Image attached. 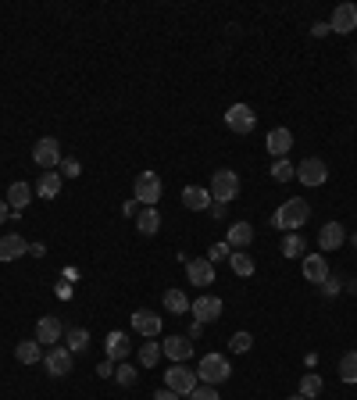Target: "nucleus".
Here are the masks:
<instances>
[{
  "instance_id": "obj_13",
  "label": "nucleus",
  "mask_w": 357,
  "mask_h": 400,
  "mask_svg": "<svg viewBox=\"0 0 357 400\" xmlns=\"http://www.w3.org/2000/svg\"><path fill=\"white\" fill-rule=\"evenodd\" d=\"M343 243H347L343 222H325V225H321V232H318V247H321V251H340Z\"/></svg>"
},
{
  "instance_id": "obj_30",
  "label": "nucleus",
  "mask_w": 357,
  "mask_h": 400,
  "mask_svg": "<svg viewBox=\"0 0 357 400\" xmlns=\"http://www.w3.org/2000/svg\"><path fill=\"white\" fill-rule=\"evenodd\" d=\"M165 307H168L172 315H183V311H190V300H186L183 290H168L165 293Z\"/></svg>"
},
{
  "instance_id": "obj_17",
  "label": "nucleus",
  "mask_w": 357,
  "mask_h": 400,
  "mask_svg": "<svg viewBox=\"0 0 357 400\" xmlns=\"http://www.w3.org/2000/svg\"><path fill=\"white\" fill-rule=\"evenodd\" d=\"M329 29H333V33H354V29H357V8H354V4H340V8L333 11Z\"/></svg>"
},
{
  "instance_id": "obj_9",
  "label": "nucleus",
  "mask_w": 357,
  "mask_h": 400,
  "mask_svg": "<svg viewBox=\"0 0 357 400\" xmlns=\"http://www.w3.org/2000/svg\"><path fill=\"white\" fill-rule=\"evenodd\" d=\"M43 364H47V372H50L54 379H61V376L72 372V350H68V347H50V350L43 354Z\"/></svg>"
},
{
  "instance_id": "obj_1",
  "label": "nucleus",
  "mask_w": 357,
  "mask_h": 400,
  "mask_svg": "<svg viewBox=\"0 0 357 400\" xmlns=\"http://www.w3.org/2000/svg\"><path fill=\"white\" fill-rule=\"evenodd\" d=\"M307 218H311V204H307V200H301V197H293V200H282V207L272 214V225H275V229L293 232V229H301Z\"/></svg>"
},
{
  "instance_id": "obj_37",
  "label": "nucleus",
  "mask_w": 357,
  "mask_h": 400,
  "mask_svg": "<svg viewBox=\"0 0 357 400\" xmlns=\"http://www.w3.org/2000/svg\"><path fill=\"white\" fill-rule=\"evenodd\" d=\"M75 175H82L79 158H61V179H75Z\"/></svg>"
},
{
  "instance_id": "obj_36",
  "label": "nucleus",
  "mask_w": 357,
  "mask_h": 400,
  "mask_svg": "<svg viewBox=\"0 0 357 400\" xmlns=\"http://www.w3.org/2000/svg\"><path fill=\"white\" fill-rule=\"evenodd\" d=\"M114 379H118V383H122V386H132V383H136V368L122 361V364H118V368H114Z\"/></svg>"
},
{
  "instance_id": "obj_47",
  "label": "nucleus",
  "mask_w": 357,
  "mask_h": 400,
  "mask_svg": "<svg viewBox=\"0 0 357 400\" xmlns=\"http://www.w3.org/2000/svg\"><path fill=\"white\" fill-rule=\"evenodd\" d=\"M354 65H357V54H354Z\"/></svg>"
},
{
  "instance_id": "obj_21",
  "label": "nucleus",
  "mask_w": 357,
  "mask_h": 400,
  "mask_svg": "<svg viewBox=\"0 0 357 400\" xmlns=\"http://www.w3.org/2000/svg\"><path fill=\"white\" fill-rule=\"evenodd\" d=\"M250 239H254V225H250V222H236V225H229V239H225V243H229L232 251H243Z\"/></svg>"
},
{
  "instance_id": "obj_3",
  "label": "nucleus",
  "mask_w": 357,
  "mask_h": 400,
  "mask_svg": "<svg viewBox=\"0 0 357 400\" xmlns=\"http://www.w3.org/2000/svg\"><path fill=\"white\" fill-rule=\"evenodd\" d=\"M161 190H165V182H161L158 172H139V175H136L132 193H136V200H139L143 207H154V204L161 200Z\"/></svg>"
},
{
  "instance_id": "obj_39",
  "label": "nucleus",
  "mask_w": 357,
  "mask_h": 400,
  "mask_svg": "<svg viewBox=\"0 0 357 400\" xmlns=\"http://www.w3.org/2000/svg\"><path fill=\"white\" fill-rule=\"evenodd\" d=\"M229 254H232V247H229V243H218V247L211 251V258H207V261H211V265H215L218 258H229Z\"/></svg>"
},
{
  "instance_id": "obj_8",
  "label": "nucleus",
  "mask_w": 357,
  "mask_h": 400,
  "mask_svg": "<svg viewBox=\"0 0 357 400\" xmlns=\"http://www.w3.org/2000/svg\"><path fill=\"white\" fill-rule=\"evenodd\" d=\"M296 179H301L304 186H321V182L329 179V168H325L321 158H304L301 165H296Z\"/></svg>"
},
{
  "instance_id": "obj_14",
  "label": "nucleus",
  "mask_w": 357,
  "mask_h": 400,
  "mask_svg": "<svg viewBox=\"0 0 357 400\" xmlns=\"http://www.w3.org/2000/svg\"><path fill=\"white\" fill-rule=\"evenodd\" d=\"M264 147H268V154H272V158L279 161V158H286V154L293 150V133L289 129H272V133H268V140H264Z\"/></svg>"
},
{
  "instance_id": "obj_45",
  "label": "nucleus",
  "mask_w": 357,
  "mask_h": 400,
  "mask_svg": "<svg viewBox=\"0 0 357 400\" xmlns=\"http://www.w3.org/2000/svg\"><path fill=\"white\" fill-rule=\"evenodd\" d=\"M286 400H304V397H301V393H296V397H286Z\"/></svg>"
},
{
  "instance_id": "obj_24",
  "label": "nucleus",
  "mask_w": 357,
  "mask_h": 400,
  "mask_svg": "<svg viewBox=\"0 0 357 400\" xmlns=\"http://www.w3.org/2000/svg\"><path fill=\"white\" fill-rule=\"evenodd\" d=\"M229 268L240 275V279H250L257 265H254V258H250L247 251H232V254H229Z\"/></svg>"
},
{
  "instance_id": "obj_34",
  "label": "nucleus",
  "mask_w": 357,
  "mask_h": 400,
  "mask_svg": "<svg viewBox=\"0 0 357 400\" xmlns=\"http://www.w3.org/2000/svg\"><path fill=\"white\" fill-rule=\"evenodd\" d=\"M296 175V168H293V161H286V158H279L275 165H272V179L275 182H289Z\"/></svg>"
},
{
  "instance_id": "obj_16",
  "label": "nucleus",
  "mask_w": 357,
  "mask_h": 400,
  "mask_svg": "<svg viewBox=\"0 0 357 400\" xmlns=\"http://www.w3.org/2000/svg\"><path fill=\"white\" fill-rule=\"evenodd\" d=\"M61 336H65L61 318H54V315H43L40 318V325H36V340L40 343H61Z\"/></svg>"
},
{
  "instance_id": "obj_43",
  "label": "nucleus",
  "mask_w": 357,
  "mask_h": 400,
  "mask_svg": "<svg viewBox=\"0 0 357 400\" xmlns=\"http://www.w3.org/2000/svg\"><path fill=\"white\" fill-rule=\"evenodd\" d=\"M154 400H178V393L165 386V390H158V393H154Z\"/></svg>"
},
{
  "instance_id": "obj_23",
  "label": "nucleus",
  "mask_w": 357,
  "mask_h": 400,
  "mask_svg": "<svg viewBox=\"0 0 357 400\" xmlns=\"http://www.w3.org/2000/svg\"><path fill=\"white\" fill-rule=\"evenodd\" d=\"M136 229H139L143 236H154V232L161 229V214H158V207H143V211L136 214Z\"/></svg>"
},
{
  "instance_id": "obj_42",
  "label": "nucleus",
  "mask_w": 357,
  "mask_h": 400,
  "mask_svg": "<svg viewBox=\"0 0 357 400\" xmlns=\"http://www.w3.org/2000/svg\"><path fill=\"white\" fill-rule=\"evenodd\" d=\"M97 376H104V379L114 376V361H100V364H97Z\"/></svg>"
},
{
  "instance_id": "obj_40",
  "label": "nucleus",
  "mask_w": 357,
  "mask_h": 400,
  "mask_svg": "<svg viewBox=\"0 0 357 400\" xmlns=\"http://www.w3.org/2000/svg\"><path fill=\"white\" fill-rule=\"evenodd\" d=\"M329 33H333L329 22H314V25H311V36H329Z\"/></svg>"
},
{
  "instance_id": "obj_26",
  "label": "nucleus",
  "mask_w": 357,
  "mask_h": 400,
  "mask_svg": "<svg viewBox=\"0 0 357 400\" xmlns=\"http://www.w3.org/2000/svg\"><path fill=\"white\" fill-rule=\"evenodd\" d=\"M36 193H40L43 200H54L57 193H61V172H43V179H40Z\"/></svg>"
},
{
  "instance_id": "obj_46",
  "label": "nucleus",
  "mask_w": 357,
  "mask_h": 400,
  "mask_svg": "<svg viewBox=\"0 0 357 400\" xmlns=\"http://www.w3.org/2000/svg\"><path fill=\"white\" fill-rule=\"evenodd\" d=\"M354 247H357V236H354Z\"/></svg>"
},
{
  "instance_id": "obj_29",
  "label": "nucleus",
  "mask_w": 357,
  "mask_h": 400,
  "mask_svg": "<svg viewBox=\"0 0 357 400\" xmlns=\"http://www.w3.org/2000/svg\"><path fill=\"white\" fill-rule=\"evenodd\" d=\"M65 347H68L72 354H82V350L89 347V332H86V329H68V332H65Z\"/></svg>"
},
{
  "instance_id": "obj_33",
  "label": "nucleus",
  "mask_w": 357,
  "mask_h": 400,
  "mask_svg": "<svg viewBox=\"0 0 357 400\" xmlns=\"http://www.w3.org/2000/svg\"><path fill=\"white\" fill-rule=\"evenodd\" d=\"M318 393H321V376L307 372V376L301 379V397H304V400H311V397H318Z\"/></svg>"
},
{
  "instance_id": "obj_12",
  "label": "nucleus",
  "mask_w": 357,
  "mask_h": 400,
  "mask_svg": "<svg viewBox=\"0 0 357 400\" xmlns=\"http://www.w3.org/2000/svg\"><path fill=\"white\" fill-rule=\"evenodd\" d=\"M186 279H190L193 286H211V283H215V265L207 261V258L186 261Z\"/></svg>"
},
{
  "instance_id": "obj_22",
  "label": "nucleus",
  "mask_w": 357,
  "mask_h": 400,
  "mask_svg": "<svg viewBox=\"0 0 357 400\" xmlns=\"http://www.w3.org/2000/svg\"><path fill=\"white\" fill-rule=\"evenodd\" d=\"M15 357H18L22 364H36V361H43V343H40V340H22V343L15 347Z\"/></svg>"
},
{
  "instance_id": "obj_27",
  "label": "nucleus",
  "mask_w": 357,
  "mask_h": 400,
  "mask_svg": "<svg viewBox=\"0 0 357 400\" xmlns=\"http://www.w3.org/2000/svg\"><path fill=\"white\" fill-rule=\"evenodd\" d=\"M29 200H33V186H29V182H11V190H8V204H11L15 211H22Z\"/></svg>"
},
{
  "instance_id": "obj_19",
  "label": "nucleus",
  "mask_w": 357,
  "mask_h": 400,
  "mask_svg": "<svg viewBox=\"0 0 357 400\" xmlns=\"http://www.w3.org/2000/svg\"><path fill=\"white\" fill-rule=\"evenodd\" d=\"M25 254H29V243H25L18 232H11V236L0 239V261H18V258H25Z\"/></svg>"
},
{
  "instance_id": "obj_41",
  "label": "nucleus",
  "mask_w": 357,
  "mask_h": 400,
  "mask_svg": "<svg viewBox=\"0 0 357 400\" xmlns=\"http://www.w3.org/2000/svg\"><path fill=\"white\" fill-rule=\"evenodd\" d=\"M321 286H325V293H329V297H336V293H340V279H333V275H329V279H325Z\"/></svg>"
},
{
  "instance_id": "obj_6",
  "label": "nucleus",
  "mask_w": 357,
  "mask_h": 400,
  "mask_svg": "<svg viewBox=\"0 0 357 400\" xmlns=\"http://www.w3.org/2000/svg\"><path fill=\"white\" fill-rule=\"evenodd\" d=\"M225 126H229L232 133L247 136V133H254V126H257V114H254L250 104H232V108L225 111Z\"/></svg>"
},
{
  "instance_id": "obj_2",
  "label": "nucleus",
  "mask_w": 357,
  "mask_h": 400,
  "mask_svg": "<svg viewBox=\"0 0 357 400\" xmlns=\"http://www.w3.org/2000/svg\"><path fill=\"white\" fill-rule=\"evenodd\" d=\"M197 376H200V383H207V386L225 383V379L232 376L229 357H222V354H204V357H200V368H197Z\"/></svg>"
},
{
  "instance_id": "obj_15",
  "label": "nucleus",
  "mask_w": 357,
  "mask_h": 400,
  "mask_svg": "<svg viewBox=\"0 0 357 400\" xmlns=\"http://www.w3.org/2000/svg\"><path fill=\"white\" fill-rule=\"evenodd\" d=\"M129 350H132V343H129V336H126V332H111V336H107V343H104L107 361L122 364V361L129 357Z\"/></svg>"
},
{
  "instance_id": "obj_28",
  "label": "nucleus",
  "mask_w": 357,
  "mask_h": 400,
  "mask_svg": "<svg viewBox=\"0 0 357 400\" xmlns=\"http://www.w3.org/2000/svg\"><path fill=\"white\" fill-rule=\"evenodd\" d=\"M304 251H307V239H304L301 232H289V236L282 239V254H286V258H304Z\"/></svg>"
},
{
  "instance_id": "obj_5",
  "label": "nucleus",
  "mask_w": 357,
  "mask_h": 400,
  "mask_svg": "<svg viewBox=\"0 0 357 400\" xmlns=\"http://www.w3.org/2000/svg\"><path fill=\"white\" fill-rule=\"evenodd\" d=\"M165 386L175 390L178 397H190L200 386V376L193 372V368H186V364H172L168 372H165Z\"/></svg>"
},
{
  "instance_id": "obj_11",
  "label": "nucleus",
  "mask_w": 357,
  "mask_h": 400,
  "mask_svg": "<svg viewBox=\"0 0 357 400\" xmlns=\"http://www.w3.org/2000/svg\"><path fill=\"white\" fill-rule=\"evenodd\" d=\"M190 311L197 315V322H218L222 318V300L211 297V293H204V297H197L190 304Z\"/></svg>"
},
{
  "instance_id": "obj_31",
  "label": "nucleus",
  "mask_w": 357,
  "mask_h": 400,
  "mask_svg": "<svg viewBox=\"0 0 357 400\" xmlns=\"http://www.w3.org/2000/svg\"><path fill=\"white\" fill-rule=\"evenodd\" d=\"M340 379L343 383H357V350L340 357Z\"/></svg>"
},
{
  "instance_id": "obj_7",
  "label": "nucleus",
  "mask_w": 357,
  "mask_h": 400,
  "mask_svg": "<svg viewBox=\"0 0 357 400\" xmlns=\"http://www.w3.org/2000/svg\"><path fill=\"white\" fill-rule=\"evenodd\" d=\"M33 161L40 168H57L61 165V143H57L54 136H43L36 147H33Z\"/></svg>"
},
{
  "instance_id": "obj_25",
  "label": "nucleus",
  "mask_w": 357,
  "mask_h": 400,
  "mask_svg": "<svg viewBox=\"0 0 357 400\" xmlns=\"http://www.w3.org/2000/svg\"><path fill=\"white\" fill-rule=\"evenodd\" d=\"M183 204L190 211H204L207 204H211V190H204V186H186L183 190Z\"/></svg>"
},
{
  "instance_id": "obj_44",
  "label": "nucleus",
  "mask_w": 357,
  "mask_h": 400,
  "mask_svg": "<svg viewBox=\"0 0 357 400\" xmlns=\"http://www.w3.org/2000/svg\"><path fill=\"white\" fill-rule=\"evenodd\" d=\"M8 222V200H0V225Z\"/></svg>"
},
{
  "instance_id": "obj_18",
  "label": "nucleus",
  "mask_w": 357,
  "mask_h": 400,
  "mask_svg": "<svg viewBox=\"0 0 357 400\" xmlns=\"http://www.w3.org/2000/svg\"><path fill=\"white\" fill-rule=\"evenodd\" d=\"M132 329H136L139 336H146V340H154V336L161 332V315H154V311H136V315H132Z\"/></svg>"
},
{
  "instance_id": "obj_32",
  "label": "nucleus",
  "mask_w": 357,
  "mask_h": 400,
  "mask_svg": "<svg viewBox=\"0 0 357 400\" xmlns=\"http://www.w3.org/2000/svg\"><path fill=\"white\" fill-rule=\"evenodd\" d=\"M158 357H161V343H154V340H146V343L139 347V364H146V368H154V364H158Z\"/></svg>"
},
{
  "instance_id": "obj_20",
  "label": "nucleus",
  "mask_w": 357,
  "mask_h": 400,
  "mask_svg": "<svg viewBox=\"0 0 357 400\" xmlns=\"http://www.w3.org/2000/svg\"><path fill=\"white\" fill-rule=\"evenodd\" d=\"M304 279H307V283H314V286H321L325 279H329V261H325L321 254L304 258Z\"/></svg>"
},
{
  "instance_id": "obj_35",
  "label": "nucleus",
  "mask_w": 357,
  "mask_h": 400,
  "mask_svg": "<svg viewBox=\"0 0 357 400\" xmlns=\"http://www.w3.org/2000/svg\"><path fill=\"white\" fill-rule=\"evenodd\" d=\"M250 347H254V336H250V332H232L229 350H236V354H247Z\"/></svg>"
},
{
  "instance_id": "obj_4",
  "label": "nucleus",
  "mask_w": 357,
  "mask_h": 400,
  "mask_svg": "<svg viewBox=\"0 0 357 400\" xmlns=\"http://www.w3.org/2000/svg\"><path fill=\"white\" fill-rule=\"evenodd\" d=\"M236 193H240V175H236L232 168H218L211 175V200L229 204V200H236Z\"/></svg>"
},
{
  "instance_id": "obj_10",
  "label": "nucleus",
  "mask_w": 357,
  "mask_h": 400,
  "mask_svg": "<svg viewBox=\"0 0 357 400\" xmlns=\"http://www.w3.org/2000/svg\"><path fill=\"white\" fill-rule=\"evenodd\" d=\"M161 354H168L175 364H186L193 357V340L190 336H168V340L161 343Z\"/></svg>"
},
{
  "instance_id": "obj_38",
  "label": "nucleus",
  "mask_w": 357,
  "mask_h": 400,
  "mask_svg": "<svg viewBox=\"0 0 357 400\" xmlns=\"http://www.w3.org/2000/svg\"><path fill=\"white\" fill-rule=\"evenodd\" d=\"M190 400H222V397H218V390H215V386L200 383V386H197V390L190 393Z\"/></svg>"
}]
</instances>
